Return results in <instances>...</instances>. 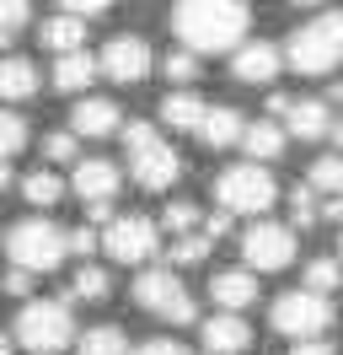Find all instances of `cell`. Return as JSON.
Returning a JSON list of instances; mask_svg holds the SVG:
<instances>
[{
  "mask_svg": "<svg viewBox=\"0 0 343 355\" xmlns=\"http://www.w3.org/2000/svg\"><path fill=\"white\" fill-rule=\"evenodd\" d=\"M172 33L198 60L204 54H231L236 44H247L252 11H247V0H177L172 6Z\"/></svg>",
  "mask_w": 343,
  "mask_h": 355,
  "instance_id": "1",
  "label": "cell"
},
{
  "mask_svg": "<svg viewBox=\"0 0 343 355\" xmlns=\"http://www.w3.org/2000/svg\"><path fill=\"white\" fill-rule=\"evenodd\" d=\"M279 60L300 76H327V70L343 65V11H322L311 22H300L284 49H279Z\"/></svg>",
  "mask_w": 343,
  "mask_h": 355,
  "instance_id": "2",
  "label": "cell"
},
{
  "mask_svg": "<svg viewBox=\"0 0 343 355\" xmlns=\"http://www.w3.org/2000/svg\"><path fill=\"white\" fill-rule=\"evenodd\" d=\"M11 345H21L27 355H64L75 345L70 302H21L17 323H11Z\"/></svg>",
  "mask_w": 343,
  "mask_h": 355,
  "instance_id": "3",
  "label": "cell"
},
{
  "mask_svg": "<svg viewBox=\"0 0 343 355\" xmlns=\"http://www.w3.org/2000/svg\"><path fill=\"white\" fill-rule=\"evenodd\" d=\"M274 200H279V183L263 162H236L214 178V205L231 210V216H263V210H274Z\"/></svg>",
  "mask_w": 343,
  "mask_h": 355,
  "instance_id": "4",
  "label": "cell"
},
{
  "mask_svg": "<svg viewBox=\"0 0 343 355\" xmlns=\"http://www.w3.org/2000/svg\"><path fill=\"white\" fill-rule=\"evenodd\" d=\"M6 253L27 275H54L64 264V226H54L48 216H27L6 232Z\"/></svg>",
  "mask_w": 343,
  "mask_h": 355,
  "instance_id": "5",
  "label": "cell"
},
{
  "mask_svg": "<svg viewBox=\"0 0 343 355\" xmlns=\"http://www.w3.org/2000/svg\"><path fill=\"white\" fill-rule=\"evenodd\" d=\"M134 302L145 312H156V318H167V323H198V307H193V296L183 291V280H177V269L161 264V269H140L134 275Z\"/></svg>",
  "mask_w": 343,
  "mask_h": 355,
  "instance_id": "6",
  "label": "cell"
},
{
  "mask_svg": "<svg viewBox=\"0 0 343 355\" xmlns=\"http://www.w3.org/2000/svg\"><path fill=\"white\" fill-rule=\"evenodd\" d=\"M268 323H274V334H284V339H317V334L333 329V302L322 296V291H284V296H274V312H268Z\"/></svg>",
  "mask_w": 343,
  "mask_h": 355,
  "instance_id": "7",
  "label": "cell"
},
{
  "mask_svg": "<svg viewBox=\"0 0 343 355\" xmlns=\"http://www.w3.org/2000/svg\"><path fill=\"white\" fill-rule=\"evenodd\" d=\"M241 259L252 275H279V269L295 264V226H279L252 216V226L241 232Z\"/></svg>",
  "mask_w": 343,
  "mask_h": 355,
  "instance_id": "8",
  "label": "cell"
},
{
  "mask_svg": "<svg viewBox=\"0 0 343 355\" xmlns=\"http://www.w3.org/2000/svg\"><path fill=\"white\" fill-rule=\"evenodd\" d=\"M97 248H102L113 264H145V259L161 253V232H156V221H145V216H113L107 232L97 237Z\"/></svg>",
  "mask_w": 343,
  "mask_h": 355,
  "instance_id": "9",
  "label": "cell"
},
{
  "mask_svg": "<svg viewBox=\"0 0 343 355\" xmlns=\"http://www.w3.org/2000/svg\"><path fill=\"white\" fill-rule=\"evenodd\" d=\"M129 178H134L145 194H161V189H172V183L183 178V156H177V146H167L161 135H150L140 146H129Z\"/></svg>",
  "mask_w": 343,
  "mask_h": 355,
  "instance_id": "10",
  "label": "cell"
},
{
  "mask_svg": "<svg viewBox=\"0 0 343 355\" xmlns=\"http://www.w3.org/2000/svg\"><path fill=\"white\" fill-rule=\"evenodd\" d=\"M156 65V54L140 33H118V38H107V49L97 54V70H102L107 81H118V87H140Z\"/></svg>",
  "mask_w": 343,
  "mask_h": 355,
  "instance_id": "11",
  "label": "cell"
},
{
  "mask_svg": "<svg viewBox=\"0 0 343 355\" xmlns=\"http://www.w3.org/2000/svg\"><path fill=\"white\" fill-rule=\"evenodd\" d=\"M75 173H70V189L81 194V205H91V200H118V189H124V173L107 162V156H75L70 162Z\"/></svg>",
  "mask_w": 343,
  "mask_h": 355,
  "instance_id": "12",
  "label": "cell"
},
{
  "mask_svg": "<svg viewBox=\"0 0 343 355\" xmlns=\"http://www.w3.org/2000/svg\"><path fill=\"white\" fill-rule=\"evenodd\" d=\"M279 49L274 44H263V38H252V44H236L231 49V76L241 81V87H268L279 76Z\"/></svg>",
  "mask_w": 343,
  "mask_h": 355,
  "instance_id": "13",
  "label": "cell"
},
{
  "mask_svg": "<svg viewBox=\"0 0 343 355\" xmlns=\"http://www.w3.org/2000/svg\"><path fill=\"white\" fill-rule=\"evenodd\" d=\"M198 339H204V355H241L252 345V329L241 312H214L198 323Z\"/></svg>",
  "mask_w": 343,
  "mask_h": 355,
  "instance_id": "14",
  "label": "cell"
},
{
  "mask_svg": "<svg viewBox=\"0 0 343 355\" xmlns=\"http://www.w3.org/2000/svg\"><path fill=\"white\" fill-rule=\"evenodd\" d=\"M124 124V113L113 97H81L75 108H70V135H86V140H102Z\"/></svg>",
  "mask_w": 343,
  "mask_h": 355,
  "instance_id": "15",
  "label": "cell"
},
{
  "mask_svg": "<svg viewBox=\"0 0 343 355\" xmlns=\"http://www.w3.org/2000/svg\"><path fill=\"white\" fill-rule=\"evenodd\" d=\"M210 296H214V307H220V312L252 307V302H257V275H252V269H220V275L210 280Z\"/></svg>",
  "mask_w": 343,
  "mask_h": 355,
  "instance_id": "16",
  "label": "cell"
},
{
  "mask_svg": "<svg viewBox=\"0 0 343 355\" xmlns=\"http://www.w3.org/2000/svg\"><path fill=\"white\" fill-rule=\"evenodd\" d=\"M204 108H210V103H204L193 87H177V92H167V97H161L156 119H161V124H172V135H193V130H198V119H204Z\"/></svg>",
  "mask_w": 343,
  "mask_h": 355,
  "instance_id": "17",
  "label": "cell"
},
{
  "mask_svg": "<svg viewBox=\"0 0 343 355\" xmlns=\"http://www.w3.org/2000/svg\"><path fill=\"white\" fill-rule=\"evenodd\" d=\"M327 124H333V113H327V103H317V97H300V103L284 108V135H295V140H322Z\"/></svg>",
  "mask_w": 343,
  "mask_h": 355,
  "instance_id": "18",
  "label": "cell"
},
{
  "mask_svg": "<svg viewBox=\"0 0 343 355\" xmlns=\"http://www.w3.org/2000/svg\"><path fill=\"white\" fill-rule=\"evenodd\" d=\"M241 124H247V119L220 103V108H204V119H198V130H193V135H198L210 151H225V146H236V140H241Z\"/></svg>",
  "mask_w": 343,
  "mask_h": 355,
  "instance_id": "19",
  "label": "cell"
},
{
  "mask_svg": "<svg viewBox=\"0 0 343 355\" xmlns=\"http://www.w3.org/2000/svg\"><path fill=\"white\" fill-rule=\"evenodd\" d=\"M38 92V65L21 54H0V103H27Z\"/></svg>",
  "mask_w": 343,
  "mask_h": 355,
  "instance_id": "20",
  "label": "cell"
},
{
  "mask_svg": "<svg viewBox=\"0 0 343 355\" xmlns=\"http://www.w3.org/2000/svg\"><path fill=\"white\" fill-rule=\"evenodd\" d=\"M59 92H86L97 81V54H86V49H64L59 60H54V76H48Z\"/></svg>",
  "mask_w": 343,
  "mask_h": 355,
  "instance_id": "21",
  "label": "cell"
},
{
  "mask_svg": "<svg viewBox=\"0 0 343 355\" xmlns=\"http://www.w3.org/2000/svg\"><path fill=\"white\" fill-rule=\"evenodd\" d=\"M290 135L279 130L274 119H257V124H241V146H247V162H274L284 151Z\"/></svg>",
  "mask_w": 343,
  "mask_h": 355,
  "instance_id": "22",
  "label": "cell"
},
{
  "mask_svg": "<svg viewBox=\"0 0 343 355\" xmlns=\"http://www.w3.org/2000/svg\"><path fill=\"white\" fill-rule=\"evenodd\" d=\"M43 49H54V54H64V49H86V22L81 17H70V11H59V17H48V22L38 27Z\"/></svg>",
  "mask_w": 343,
  "mask_h": 355,
  "instance_id": "23",
  "label": "cell"
},
{
  "mask_svg": "<svg viewBox=\"0 0 343 355\" xmlns=\"http://www.w3.org/2000/svg\"><path fill=\"white\" fill-rule=\"evenodd\" d=\"M75 355H129V334L118 323H97V329L75 334Z\"/></svg>",
  "mask_w": 343,
  "mask_h": 355,
  "instance_id": "24",
  "label": "cell"
},
{
  "mask_svg": "<svg viewBox=\"0 0 343 355\" xmlns=\"http://www.w3.org/2000/svg\"><path fill=\"white\" fill-rule=\"evenodd\" d=\"M21 200L33 205V210H54V205L64 200V178L48 173V167H38V173L21 178Z\"/></svg>",
  "mask_w": 343,
  "mask_h": 355,
  "instance_id": "25",
  "label": "cell"
},
{
  "mask_svg": "<svg viewBox=\"0 0 343 355\" xmlns=\"http://www.w3.org/2000/svg\"><path fill=\"white\" fill-rule=\"evenodd\" d=\"M107 291H113L107 269H97V264H81L75 275H70V286H64V302H107Z\"/></svg>",
  "mask_w": 343,
  "mask_h": 355,
  "instance_id": "26",
  "label": "cell"
},
{
  "mask_svg": "<svg viewBox=\"0 0 343 355\" xmlns=\"http://www.w3.org/2000/svg\"><path fill=\"white\" fill-rule=\"evenodd\" d=\"M210 237H204V232H177V237H172V248H167V264L172 269H188V264H204V259H210Z\"/></svg>",
  "mask_w": 343,
  "mask_h": 355,
  "instance_id": "27",
  "label": "cell"
},
{
  "mask_svg": "<svg viewBox=\"0 0 343 355\" xmlns=\"http://www.w3.org/2000/svg\"><path fill=\"white\" fill-rule=\"evenodd\" d=\"M311 189H317V194H343V151L311 162Z\"/></svg>",
  "mask_w": 343,
  "mask_h": 355,
  "instance_id": "28",
  "label": "cell"
},
{
  "mask_svg": "<svg viewBox=\"0 0 343 355\" xmlns=\"http://www.w3.org/2000/svg\"><path fill=\"white\" fill-rule=\"evenodd\" d=\"M21 146H27V119L17 108H0V162H11Z\"/></svg>",
  "mask_w": 343,
  "mask_h": 355,
  "instance_id": "29",
  "label": "cell"
},
{
  "mask_svg": "<svg viewBox=\"0 0 343 355\" xmlns=\"http://www.w3.org/2000/svg\"><path fill=\"white\" fill-rule=\"evenodd\" d=\"M338 286H343V264H338V259H311V264H306V291L333 296Z\"/></svg>",
  "mask_w": 343,
  "mask_h": 355,
  "instance_id": "30",
  "label": "cell"
},
{
  "mask_svg": "<svg viewBox=\"0 0 343 355\" xmlns=\"http://www.w3.org/2000/svg\"><path fill=\"white\" fill-rule=\"evenodd\" d=\"M161 70H167V81H177V87H188V81H198V54L193 49H172L167 60H161Z\"/></svg>",
  "mask_w": 343,
  "mask_h": 355,
  "instance_id": "31",
  "label": "cell"
},
{
  "mask_svg": "<svg viewBox=\"0 0 343 355\" xmlns=\"http://www.w3.org/2000/svg\"><path fill=\"white\" fill-rule=\"evenodd\" d=\"M290 221L306 232V226H317V189L311 183H295L290 189Z\"/></svg>",
  "mask_w": 343,
  "mask_h": 355,
  "instance_id": "32",
  "label": "cell"
},
{
  "mask_svg": "<svg viewBox=\"0 0 343 355\" xmlns=\"http://www.w3.org/2000/svg\"><path fill=\"white\" fill-rule=\"evenodd\" d=\"M161 226H167L172 237H177V232H193V226H198V205L193 200H172L167 210H161Z\"/></svg>",
  "mask_w": 343,
  "mask_h": 355,
  "instance_id": "33",
  "label": "cell"
},
{
  "mask_svg": "<svg viewBox=\"0 0 343 355\" xmlns=\"http://www.w3.org/2000/svg\"><path fill=\"white\" fill-rule=\"evenodd\" d=\"M43 156H48V162H59V167H70V162H75V135H70V130L43 135Z\"/></svg>",
  "mask_w": 343,
  "mask_h": 355,
  "instance_id": "34",
  "label": "cell"
},
{
  "mask_svg": "<svg viewBox=\"0 0 343 355\" xmlns=\"http://www.w3.org/2000/svg\"><path fill=\"white\" fill-rule=\"evenodd\" d=\"M33 22V6L27 0H0V33H21Z\"/></svg>",
  "mask_w": 343,
  "mask_h": 355,
  "instance_id": "35",
  "label": "cell"
},
{
  "mask_svg": "<svg viewBox=\"0 0 343 355\" xmlns=\"http://www.w3.org/2000/svg\"><path fill=\"white\" fill-rule=\"evenodd\" d=\"M64 253H81V259H91V253H97V232H91V226L64 232Z\"/></svg>",
  "mask_w": 343,
  "mask_h": 355,
  "instance_id": "36",
  "label": "cell"
},
{
  "mask_svg": "<svg viewBox=\"0 0 343 355\" xmlns=\"http://www.w3.org/2000/svg\"><path fill=\"white\" fill-rule=\"evenodd\" d=\"M0 291H6V296H27V291H33V275H27V269H6V275H0Z\"/></svg>",
  "mask_w": 343,
  "mask_h": 355,
  "instance_id": "37",
  "label": "cell"
},
{
  "mask_svg": "<svg viewBox=\"0 0 343 355\" xmlns=\"http://www.w3.org/2000/svg\"><path fill=\"white\" fill-rule=\"evenodd\" d=\"M107 6H113V0H59V11H70V17H81V22H86V17H102Z\"/></svg>",
  "mask_w": 343,
  "mask_h": 355,
  "instance_id": "38",
  "label": "cell"
},
{
  "mask_svg": "<svg viewBox=\"0 0 343 355\" xmlns=\"http://www.w3.org/2000/svg\"><path fill=\"white\" fill-rule=\"evenodd\" d=\"M198 221H204V237L214 243V237H225V232H231L236 216H231V210H210V216H198Z\"/></svg>",
  "mask_w": 343,
  "mask_h": 355,
  "instance_id": "39",
  "label": "cell"
},
{
  "mask_svg": "<svg viewBox=\"0 0 343 355\" xmlns=\"http://www.w3.org/2000/svg\"><path fill=\"white\" fill-rule=\"evenodd\" d=\"M317 221L343 226V194H327V200H317Z\"/></svg>",
  "mask_w": 343,
  "mask_h": 355,
  "instance_id": "40",
  "label": "cell"
},
{
  "mask_svg": "<svg viewBox=\"0 0 343 355\" xmlns=\"http://www.w3.org/2000/svg\"><path fill=\"white\" fill-rule=\"evenodd\" d=\"M290 355H338V350H333V345L317 334V339H295V345H290Z\"/></svg>",
  "mask_w": 343,
  "mask_h": 355,
  "instance_id": "41",
  "label": "cell"
},
{
  "mask_svg": "<svg viewBox=\"0 0 343 355\" xmlns=\"http://www.w3.org/2000/svg\"><path fill=\"white\" fill-rule=\"evenodd\" d=\"M134 355H188V350H183L177 339H145V345H140Z\"/></svg>",
  "mask_w": 343,
  "mask_h": 355,
  "instance_id": "42",
  "label": "cell"
},
{
  "mask_svg": "<svg viewBox=\"0 0 343 355\" xmlns=\"http://www.w3.org/2000/svg\"><path fill=\"white\" fill-rule=\"evenodd\" d=\"M295 97H284V92H268V119H284V108H290Z\"/></svg>",
  "mask_w": 343,
  "mask_h": 355,
  "instance_id": "43",
  "label": "cell"
},
{
  "mask_svg": "<svg viewBox=\"0 0 343 355\" xmlns=\"http://www.w3.org/2000/svg\"><path fill=\"white\" fill-rule=\"evenodd\" d=\"M327 135L338 140V151H343V119H333V124H327Z\"/></svg>",
  "mask_w": 343,
  "mask_h": 355,
  "instance_id": "44",
  "label": "cell"
},
{
  "mask_svg": "<svg viewBox=\"0 0 343 355\" xmlns=\"http://www.w3.org/2000/svg\"><path fill=\"white\" fill-rule=\"evenodd\" d=\"M11 350H17V345H11V334L0 329V355H11Z\"/></svg>",
  "mask_w": 343,
  "mask_h": 355,
  "instance_id": "45",
  "label": "cell"
},
{
  "mask_svg": "<svg viewBox=\"0 0 343 355\" xmlns=\"http://www.w3.org/2000/svg\"><path fill=\"white\" fill-rule=\"evenodd\" d=\"M0 189H11V167L6 162H0Z\"/></svg>",
  "mask_w": 343,
  "mask_h": 355,
  "instance_id": "46",
  "label": "cell"
},
{
  "mask_svg": "<svg viewBox=\"0 0 343 355\" xmlns=\"http://www.w3.org/2000/svg\"><path fill=\"white\" fill-rule=\"evenodd\" d=\"M333 103H343V81H333Z\"/></svg>",
  "mask_w": 343,
  "mask_h": 355,
  "instance_id": "47",
  "label": "cell"
},
{
  "mask_svg": "<svg viewBox=\"0 0 343 355\" xmlns=\"http://www.w3.org/2000/svg\"><path fill=\"white\" fill-rule=\"evenodd\" d=\"M6 44H11V33H0V54H6Z\"/></svg>",
  "mask_w": 343,
  "mask_h": 355,
  "instance_id": "48",
  "label": "cell"
},
{
  "mask_svg": "<svg viewBox=\"0 0 343 355\" xmlns=\"http://www.w3.org/2000/svg\"><path fill=\"white\" fill-rule=\"evenodd\" d=\"M290 6H322V0H290Z\"/></svg>",
  "mask_w": 343,
  "mask_h": 355,
  "instance_id": "49",
  "label": "cell"
},
{
  "mask_svg": "<svg viewBox=\"0 0 343 355\" xmlns=\"http://www.w3.org/2000/svg\"><path fill=\"white\" fill-rule=\"evenodd\" d=\"M338 264H343V237H338Z\"/></svg>",
  "mask_w": 343,
  "mask_h": 355,
  "instance_id": "50",
  "label": "cell"
}]
</instances>
